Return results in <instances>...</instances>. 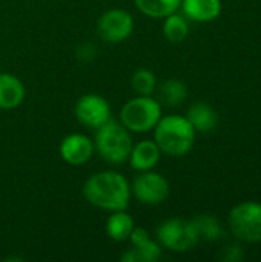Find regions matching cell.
Listing matches in <instances>:
<instances>
[{
  "mask_svg": "<svg viewBox=\"0 0 261 262\" xmlns=\"http://www.w3.org/2000/svg\"><path fill=\"white\" fill-rule=\"evenodd\" d=\"M135 262H155L162 258V246L154 239H146L138 246H131Z\"/></svg>",
  "mask_w": 261,
  "mask_h": 262,
  "instance_id": "cell-21",
  "label": "cell"
},
{
  "mask_svg": "<svg viewBox=\"0 0 261 262\" xmlns=\"http://www.w3.org/2000/svg\"><path fill=\"white\" fill-rule=\"evenodd\" d=\"M135 227L134 218L126 210H115L106 220V235L115 243H125L129 239L132 230Z\"/></svg>",
  "mask_w": 261,
  "mask_h": 262,
  "instance_id": "cell-15",
  "label": "cell"
},
{
  "mask_svg": "<svg viewBox=\"0 0 261 262\" xmlns=\"http://www.w3.org/2000/svg\"><path fill=\"white\" fill-rule=\"evenodd\" d=\"M75 118L89 129H97L112 118L108 100L98 94H86L80 97L74 107Z\"/></svg>",
  "mask_w": 261,
  "mask_h": 262,
  "instance_id": "cell-9",
  "label": "cell"
},
{
  "mask_svg": "<svg viewBox=\"0 0 261 262\" xmlns=\"http://www.w3.org/2000/svg\"><path fill=\"white\" fill-rule=\"evenodd\" d=\"M220 258L225 262H240L245 259V250L238 244H229L222 250Z\"/></svg>",
  "mask_w": 261,
  "mask_h": 262,
  "instance_id": "cell-22",
  "label": "cell"
},
{
  "mask_svg": "<svg viewBox=\"0 0 261 262\" xmlns=\"http://www.w3.org/2000/svg\"><path fill=\"white\" fill-rule=\"evenodd\" d=\"M60 157L69 166H83L86 164L92 155L95 154L94 141L80 132H74L66 135L58 147Z\"/></svg>",
  "mask_w": 261,
  "mask_h": 262,
  "instance_id": "cell-10",
  "label": "cell"
},
{
  "mask_svg": "<svg viewBox=\"0 0 261 262\" xmlns=\"http://www.w3.org/2000/svg\"><path fill=\"white\" fill-rule=\"evenodd\" d=\"M157 239L162 247L177 253L189 252L200 243L194 223L183 218H171L163 221L157 227Z\"/></svg>",
  "mask_w": 261,
  "mask_h": 262,
  "instance_id": "cell-6",
  "label": "cell"
},
{
  "mask_svg": "<svg viewBox=\"0 0 261 262\" xmlns=\"http://www.w3.org/2000/svg\"><path fill=\"white\" fill-rule=\"evenodd\" d=\"M188 121L192 124L195 132H211L218 124V115L212 106L205 101H197L189 106L186 114Z\"/></svg>",
  "mask_w": 261,
  "mask_h": 262,
  "instance_id": "cell-14",
  "label": "cell"
},
{
  "mask_svg": "<svg viewBox=\"0 0 261 262\" xmlns=\"http://www.w3.org/2000/svg\"><path fill=\"white\" fill-rule=\"evenodd\" d=\"M228 224L237 239L251 244L261 243V204L255 201L237 204L229 212Z\"/></svg>",
  "mask_w": 261,
  "mask_h": 262,
  "instance_id": "cell-5",
  "label": "cell"
},
{
  "mask_svg": "<svg viewBox=\"0 0 261 262\" xmlns=\"http://www.w3.org/2000/svg\"><path fill=\"white\" fill-rule=\"evenodd\" d=\"M138 11L152 18H165L180 9L182 0H134Z\"/></svg>",
  "mask_w": 261,
  "mask_h": 262,
  "instance_id": "cell-17",
  "label": "cell"
},
{
  "mask_svg": "<svg viewBox=\"0 0 261 262\" xmlns=\"http://www.w3.org/2000/svg\"><path fill=\"white\" fill-rule=\"evenodd\" d=\"M85 200L102 210H126L131 201V184L115 170H100L92 173L83 184Z\"/></svg>",
  "mask_w": 261,
  "mask_h": 262,
  "instance_id": "cell-1",
  "label": "cell"
},
{
  "mask_svg": "<svg viewBox=\"0 0 261 262\" xmlns=\"http://www.w3.org/2000/svg\"><path fill=\"white\" fill-rule=\"evenodd\" d=\"M194 227L197 230V235L200 238V241H206V243H215L223 236V226L222 223L209 215V213H203L198 215L192 220Z\"/></svg>",
  "mask_w": 261,
  "mask_h": 262,
  "instance_id": "cell-18",
  "label": "cell"
},
{
  "mask_svg": "<svg viewBox=\"0 0 261 262\" xmlns=\"http://www.w3.org/2000/svg\"><path fill=\"white\" fill-rule=\"evenodd\" d=\"M157 100L163 106L175 107L188 98V86L178 78H168L157 86Z\"/></svg>",
  "mask_w": 261,
  "mask_h": 262,
  "instance_id": "cell-16",
  "label": "cell"
},
{
  "mask_svg": "<svg viewBox=\"0 0 261 262\" xmlns=\"http://www.w3.org/2000/svg\"><path fill=\"white\" fill-rule=\"evenodd\" d=\"M182 14L192 21L208 23L222 12V0H182Z\"/></svg>",
  "mask_w": 261,
  "mask_h": 262,
  "instance_id": "cell-13",
  "label": "cell"
},
{
  "mask_svg": "<svg viewBox=\"0 0 261 262\" xmlns=\"http://www.w3.org/2000/svg\"><path fill=\"white\" fill-rule=\"evenodd\" d=\"M189 34V23L183 14L174 12L165 17L163 21V35L171 43H182Z\"/></svg>",
  "mask_w": 261,
  "mask_h": 262,
  "instance_id": "cell-19",
  "label": "cell"
},
{
  "mask_svg": "<svg viewBox=\"0 0 261 262\" xmlns=\"http://www.w3.org/2000/svg\"><path fill=\"white\" fill-rule=\"evenodd\" d=\"M195 129L183 115H162L154 127V141L162 154L169 157H185L195 141Z\"/></svg>",
  "mask_w": 261,
  "mask_h": 262,
  "instance_id": "cell-2",
  "label": "cell"
},
{
  "mask_svg": "<svg viewBox=\"0 0 261 262\" xmlns=\"http://www.w3.org/2000/svg\"><path fill=\"white\" fill-rule=\"evenodd\" d=\"M134 31V17L129 11L114 8L103 12L97 21V34L103 41L122 43Z\"/></svg>",
  "mask_w": 261,
  "mask_h": 262,
  "instance_id": "cell-8",
  "label": "cell"
},
{
  "mask_svg": "<svg viewBox=\"0 0 261 262\" xmlns=\"http://www.w3.org/2000/svg\"><path fill=\"white\" fill-rule=\"evenodd\" d=\"M157 86V77L151 69L138 68L131 77V88L135 95H154Z\"/></svg>",
  "mask_w": 261,
  "mask_h": 262,
  "instance_id": "cell-20",
  "label": "cell"
},
{
  "mask_svg": "<svg viewBox=\"0 0 261 262\" xmlns=\"http://www.w3.org/2000/svg\"><path fill=\"white\" fill-rule=\"evenodd\" d=\"M162 118V104L152 95H135L126 101L120 111V123L134 134L154 130Z\"/></svg>",
  "mask_w": 261,
  "mask_h": 262,
  "instance_id": "cell-4",
  "label": "cell"
},
{
  "mask_svg": "<svg viewBox=\"0 0 261 262\" xmlns=\"http://www.w3.org/2000/svg\"><path fill=\"white\" fill-rule=\"evenodd\" d=\"M25 97L23 81L11 72H0V109L12 111L25 101Z\"/></svg>",
  "mask_w": 261,
  "mask_h": 262,
  "instance_id": "cell-12",
  "label": "cell"
},
{
  "mask_svg": "<svg viewBox=\"0 0 261 262\" xmlns=\"http://www.w3.org/2000/svg\"><path fill=\"white\" fill-rule=\"evenodd\" d=\"M169 190L171 187L168 180L154 170L138 172L131 184V193L145 206H158L165 203L169 196Z\"/></svg>",
  "mask_w": 261,
  "mask_h": 262,
  "instance_id": "cell-7",
  "label": "cell"
},
{
  "mask_svg": "<svg viewBox=\"0 0 261 262\" xmlns=\"http://www.w3.org/2000/svg\"><path fill=\"white\" fill-rule=\"evenodd\" d=\"M92 141L95 152L102 157V160L112 166L128 161L134 146L131 132L120 121L112 118L95 129V137Z\"/></svg>",
  "mask_w": 261,
  "mask_h": 262,
  "instance_id": "cell-3",
  "label": "cell"
},
{
  "mask_svg": "<svg viewBox=\"0 0 261 262\" xmlns=\"http://www.w3.org/2000/svg\"><path fill=\"white\" fill-rule=\"evenodd\" d=\"M75 57L80 61H91L97 57V48L92 43H82L75 49Z\"/></svg>",
  "mask_w": 261,
  "mask_h": 262,
  "instance_id": "cell-23",
  "label": "cell"
},
{
  "mask_svg": "<svg viewBox=\"0 0 261 262\" xmlns=\"http://www.w3.org/2000/svg\"><path fill=\"white\" fill-rule=\"evenodd\" d=\"M162 150L154 140H142L132 146L129 154V166L135 172L154 170L160 163Z\"/></svg>",
  "mask_w": 261,
  "mask_h": 262,
  "instance_id": "cell-11",
  "label": "cell"
}]
</instances>
